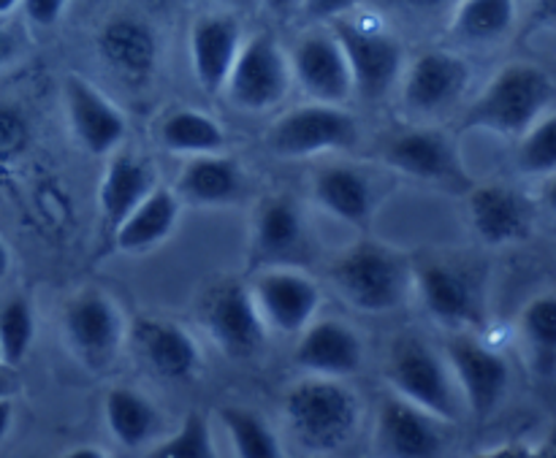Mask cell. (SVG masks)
Listing matches in <instances>:
<instances>
[{
	"instance_id": "cell-3",
	"label": "cell",
	"mask_w": 556,
	"mask_h": 458,
	"mask_svg": "<svg viewBox=\"0 0 556 458\" xmlns=\"http://www.w3.org/2000/svg\"><path fill=\"white\" fill-rule=\"evenodd\" d=\"M329 280L345 304L364 315L400 309L413 293V264L380 242H356L329 266Z\"/></svg>"
},
{
	"instance_id": "cell-4",
	"label": "cell",
	"mask_w": 556,
	"mask_h": 458,
	"mask_svg": "<svg viewBox=\"0 0 556 458\" xmlns=\"http://www.w3.org/2000/svg\"><path fill=\"white\" fill-rule=\"evenodd\" d=\"M329 27L345 52L353 76V96L367 101H383L391 96L407 63L400 36L391 33L378 16H356V11L331 20Z\"/></svg>"
},
{
	"instance_id": "cell-7",
	"label": "cell",
	"mask_w": 556,
	"mask_h": 458,
	"mask_svg": "<svg viewBox=\"0 0 556 458\" xmlns=\"http://www.w3.org/2000/svg\"><path fill=\"white\" fill-rule=\"evenodd\" d=\"M293 87L288 49L275 38V33L261 30L244 36L242 49L231 65L223 96L239 112L261 114L271 112L288 98Z\"/></svg>"
},
{
	"instance_id": "cell-32",
	"label": "cell",
	"mask_w": 556,
	"mask_h": 458,
	"mask_svg": "<svg viewBox=\"0 0 556 458\" xmlns=\"http://www.w3.org/2000/svg\"><path fill=\"white\" fill-rule=\"evenodd\" d=\"M223 429H226L228 440L237 458H286L280 437L275 429L269 427L261 412L250 410V407H220L217 410Z\"/></svg>"
},
{
	"instance_id": "cell-9",
	"label": "cell",
	"mask_w": 556,
	"mask_h": 458,
	"mask_svg": "<svg viewBox=\"0 0 556 458\" xmlns=\"http://www.w3.org/2000/svg\"><path fill=\"white\" fill-rule=\"evenodd\" d=\"M470 87V65L448 49H427L405 63L396 85L400 103L416 123L443 117L465 98Z\"/></svg>"
},
{
	"instance_id": "cell-19",
	"label": "cell",
	"mask_w": 556,
	"mask_h": 458,
	"mask_svg": "<svg viewBox=\"0 0 556 458\" xmlns=\"http://www.w3.org/2000/svg\"><path fill=\"white\" fill-rule=\"evenodd\" d=\"M293 364L309 378L348 380L364 367V342L345 320L315 318L299 334Z\"/></svg>"
},
{
	"instance_id": "cell-20",
	"label": "cell",
	"mask_w": 556,
	"mask_h": 458,
	"mask_svg": "<svg viewBox=\"0 0 556 458\" xmlns=\"http://www.w3.org/2000/svg\"><path fill=\"white\" fill-rule=\"evenodd\" d=\"M467 220L489 247H508L532 231L535 206L508 185H481L467 199Z\"/></svg>"
},
{
	"instance_id": "cell-8",
	"label": "cell",
	"mask_w": 556,
	"mask_h": 458,
	"mask_svg": "<svg viewBox=\"0 0 556 458\" xmlns=\"http://www.w3.org/2000/svg\"><path fill=\"white\" fill-rule=\"evenodd\" d=\"M125 334L128 323L109 293L81 291L63 307L65 347L90 372H106L117 361Z\"/></svg>"
},
{
	"instance_id": "cell-2",
	"label": "cell",
	"mask_w": 556,
	"mask_h": 458,
	"mask_svg": "<svg viewBox=\"0 0 556 458\" xmlns=\"http://www.w3.org/2000/svg\"><path fill=\"white\" fill-rule=\"evenodd\" d=\"M282 418L288 432L309 454L345 448L362 423V402L345 380L304 378L286 391Z\"/></svg>"
},
{
	"instance_id": "cell-11",
	"label": "cell",
	"mask_w": 556,
	"mask_h": 458,
	"mask_svg": "<svg viewBox=\"0 0 556 458\" xmlns=\"http://www.w3.org/2000/svg\"><path fill=\"white\" fill-rule=\"evenodd\" d=\"M201 326L217 351L233 361L258 356L269 336L250 296V288L237 280L220 282L206 293L201 304Z\"/></svg>"
},
{
	"instance_id": "cell-39",
	"label": "cell",
	"mask_w": 556,
	"mask_h": 458,
	"mask_svg": "<svg viewBox=\"0 0 556 458\" xmlns=\"http://www.w3.org/2000/svg\"><path fill=\"white\" fill-rule=\"evenodd\" d=\"M25 139V123L20 112L11 106H0V150H11L14 144Z\"/></svg>"
},
{
	"instance_id": "cell-22",
	"label": "cell",
	"mask_w": 556,
	"mask_h": 458,
	"mask_svg": "<svg viewBox=\"0 0 556 458\" xmlns=\"http://www.w3.org/2000/svg\"><path fill=\"white\" fill-rule=\"evenodd\" d=\"M307 244V220L296 199L280 193L258 204L253 215V250L264 266H296Z\"/></svg>"
},
{
	"instance_id": "cell-21",
	"label": "cell",
	"mask_w": 556,
	"mask_h": 458,
	"mask_svg": "<svg viewBox=\"0 0 556 458\" xmlns=\"http://www.w3.org/2000/svg\"><path fill=\"white\" fill-rule=\"evenodd\" d=\"M413 293L421 298L427 313L438 323L451 326V329L478 323V315H481L478 288L456 266L440 264V260L413 266Z\"/></svg>"
},
{
	"instance_id": "cell-23",
	"label": "cell",
	"mask_w": 556,
	"mask_h": 458,
	"mask_svg": "<svg viewBox=\"0 0 556 458\" xmlns=\"http://www.w3.org/2000/svg\"><path fill=\"white\" fill-rule=\"evenodd\" d=\"M157 185V174L150 161L136 155L134 150H114L103 166L101 185H98V212L109 231L114 228L152 193Z\"/></svg>"
},
{
	"instance_id": "cell-43",
	"label": "cell",
	"mask_w": 556,
	"mask_h": 458,
	"mask_svg": "<svg viewBox=\"0 0 556 458\" xmlns=\"http://www.w3.org/2000/svg\"><path fill=\"white\" fill-rule=\"evenodd\" d=\"M60 458H109V454L96 448V445H79V448H71L68 454H63Z\"/></svg>"
},
{
	"instance_id": "cell-10",
	"label": "cell",
	"mask_w": 556,
	"mask_h": 458,
	"mask_svg": "<svg viewBox=\"0 0 556 458\" xmlns=\"http://www.w3.org/2000/svg\"><path fill=\"white\" fill-rule=\"evenodd\" d=\"M248 288L266 331L299 336L318 318L320 285L296 266H264Z\"/></svg>"
},
{
	"instance_id": "cell-12",
	"label": "cell",
	"mask_w": 556,
	"mask_h": 458,
	"mask_svg": "<svg viewBox=\"0 0 556 458\" xmlns=\"http://www.w3.org/2000/svg\"><path fill=\"white\" fill-rule=\"evenodd\" d=\"M293 85L307 96V101L345 106L353 98V76L345 52L329 25H315L296 38L288 49Z\"/></svg>"
},
{
	"instance_id": "cell-16",
	"label": "cell",
	"mask_w": 556,
	"mask_h": 458,
	"mask_svg": "<svg viewBox=\"0 0 556 458\" xmlns=\"http://www.w3.org/2000/svg\"><path fill=\"white\" fill-rule=\"evenodd\" d=\"M63 106L76 144L96 157H109L125 144L128 119L85 76L68 74L63 81Z\"/></svg>"
},
{
	"instance_id": "cell-36",
	"label": "cell",
	"mask_w": 556,
	"mask_h": 458,
	"mask_svg": "<svg viewBox=\"0 0 556 458\" xmlns=\"http://www.w3.org/2000/svg\"><path fill=\"white\" fill-rule=\"evenodd\" d=\"M459 0H362V5L378 9L383 14H410V16H427L438 14V11L454 9Z\"/></svg>"
},
{
	"instance_id": "cell-24",
	"label": "cell",
	"mask_w": 556,
	"mask_h": 458,
	"mask_svg": "<svg viewBox=\"0 0 556 458\" xmlns=\"http://www.w3.org/2000/svg\"><path fill=\"white\" fill-rule=\"evenodd\" d=\"M96 47L103 63L128 81L150 79L157 65L155 30L139 16L119 14L103 22Z\"/></svg>"
},
{
	"instance_id": "cell-41",
	"label": "cell",
	"mask_w": 556,
	"mask_h": 458,
	"mask_svg": "<svg viewBox=\"0 0 556 458\" xmlns=\"http://www.w3.org/2000/svg\"><path fill=\"white\" fill-rule=\"evenodd\" d=\"M14 399H0V443L9 437L11 427H14Z\"/></svg>"
},
{
	"instance_id": "cell-30",
	"label": "cell",
	"mask_w": 556,
	"mask_h": 458,
	"mask_svg": "<svg viewBox=\"0 0 556 458\" xmlns=\"http://www.w3.org/2000/svg\"><path fill=\"white\" fill-rule=\"evenodd\" d=\"M157 144L179 157L217 155L226 150V130L201 109H174L157 123Z\"/></svg>"
},
{
	"instance_id": "cell-27",
	"label": "cell",
	"mask_w": 556,
	"mask_h": 458,
	"mask_svg": "<svg viewBox=\"0 0 556 458\" xmlns=\"http://www.w3.org/2000/svg\"><path fill=\"white\" fill-rule=\"evenodd\" d=\"M313 199L337 220L362 226L375 209L372 179L353 166L331 163L313 174Z\"/></svg>"
},
{
	"instance_id": "cell-40",
	"label": "cell",
	"mask_w": 556,
	"mask_h": 458,
	"mask_svg": "<svg viewBox=\"0 0 556 458\" xmlns=\"http://www.w3.org/2000/svg\"><path fill=\"white\" fill-rule=\"evenodd\" d=\"M22 54V43H20V36H16L14 30H9V27L0 22V71L9 68L11 63H16V58Z\"/></svg>"
},
{
	"instance_id": "cell-25",
	"label": "cell",
	"mask_w": 556,
	"mask_h": 458,
	"mask_svg": "<svg viewBox=\"0 0 556 458\" xmlns=\"http://www.w3.org/2000/svg\"><path fill=\"white\" fill-rule=\"evenodd\" d=\"M174 193L182 204L190 206H228L242 195L244 171L233 157L223 155H199L185 157L177 174Z\"/></svg>"
},
{
	"instance_id": "cell-38",
	"label": "cell",
	"mask_w": 556,
	"mask_h": 458,
	"mask_svg": "<svg viewBox=\"0 0 556 458\" xmlns=\"http://www.w3.org/2000/svg\"><path fill=\"white\" fill-rule=\"evenodd\" d=\"M68 0H20V11L33 27H52L63 20Z\"/></svg>"
},
{
	"instance_id": "cell-15",
	"label": "cell",
	"mask_w": 556,
	"mask_h": 458,
	"mask_svg": "<svg viewBox=\"0 0 556 458\" xmlns=\"http://www.w3.org/2000/svg\"><path fill=\"white\" fill-rule=\"evenodd\" d=\"M125 345L136 361L163 383H188L201 372V347L188 329L166 318H136Z\"/></svg>"
},
{
	"instance_id": "cell-45",
	"label": "cell",
	"mask_w": 556,
	"mask_h": 458,
	"mask_svg": "<svg viewBox=\"0 0 556 458\" xmlns=\"http://www.w3.org/2000/svg\"><path fill=\"white\" fill-rule=\"evenodd\" d=\"M11 396H14V380L0 372V399H11Z\"/></svg>"
},
{
	"instance_id": "cell-29",
	"label": "cell",
	"mask_w": 556,
	"mask_h": 458,
	"mask_svg": "<svg viewBox=\"0 0 556 458\" xmlns=\"http://www.w3.org/2000/svg\"><path fill=\"white\" fill-rule=\"evenodd\" d=\"M516 20V0H459L451 9L448 33L465 47H492L510 36Z\"/></svg>"
},
{
	"instance_id": "cell-18",
	"label": "cell",
	"mask_w": 556,
	"mask_h": 458,
	"mask_svg": "<svg viewBox=\"0 0 556 458\" xmlns=\"http://www.w3.org/2000/svg\"><path fill=\"white\" fill-rule=\"evenodd\" d=\"M242 43L244 27L231 11H206V14L195 16L190 25L188 54L201 90L210 96H220Z\"/></svg>"
},
{
	"instance_id": "cell-35",
	"label": "cell",
	"mask_w": 556,
	"mask_h": 458,
	"mask_svg": "<svg viewBox=\"0 0 556 458\" xmlns=\"http://www.w3.org/2000/svg\"><path fill=\"white\" fill-rule=\"evenodd\" d=\"M147 458H217L210 423L201 412H188L172 437L161 440Z\"/></svg>"
},
{
	"instance_id": "cell-46",
	"label": "cell",
	"mask_w": 556,
	"mask_h": 458,
	"mask_svg": "<svg viewBox=\"0 0 556 458\" xmlns=\"http://www.w3.org/2000/svg\"><path fill=\"white\" fill-rule=\"evenodd\" d=\"M14 11H20V0H0V22L14 14Z\"/></svg>"
},
{
	"instance_id": "cell-37",
	"label": "cell",
	"mask_w": 556,
	"mask_h": 458,
	"mask_svg": "<svg viewBox=\"0 0 556 458\" xmlns=\"http://www.w3.org/2000/svg\"><path fill=\"white\" fill-rule=\"evenodd\" d=\"M299 9L315 25H329L331 20H340V16L362 9V0H299Z\"/></svg>"
},
{
	"instance_id": "cell-31",
	"label": "cell",
	"mask_w": 556,
	"mask_h": 458,
	"mask_svg": "<svg viewBox=\"0 0 556 458\" xmlns=\"http://www.w3.org/2000/svg\"><path fill=\"white\" fill-rule=\"evenodd\" d=\"M519 340L538 374H552L556 356V298L541 293L521 307Z\"/></svg>"
},
{
	"instance_id": "cell-44",
	"label": "cell",
	"mask_w": 556,
	"mask_h": 458,
	"mask_svg": "<svg viewBox=\"0 0 556 458\" xmlns=\"http://www.w3.org/2000/svg\"><path fill=\"white\" fill-rule=\"evenodd\" d=\"M9 271H11V253H9V244H5L3 239H0V282H3L5 277H9Z\"/></svg>"
},
{
	"instance_id": "cell-17",
	"label": "cell",
	"mask_w": 556,
	"mask_h": 458,
	"mask_svg": "<svg viewBox=\"0 0 556 458\" xmlns=\"http://www.w3.org/2000/svg\"><path fill=\"white\" fill-rule=\"evenodd\" d=\"M380 155L386 166L421 182H462L465 179L456 144L429 125H413V128L391 133L383 141Z\"/></svg>"
},
{
	"instance_id": "cell-14",
	"label": "cell",
	"mask_w": 556,
	"mask_h": 458,
	"mask_svg": "<svg viewBox=\"0 0 556 458\" xmlns=\"http://www.w3.org/2000/svg\"><path fill=\"white\" fill-rule=\"evenodd\" d=\"M448 423L391 394L378 405L372 450L378 458H443L448 450Z\"/></svg>"
},
{
	"instance_id": "cell-33",
	"label": "cell",
	"mask_w": 556,
	"mask_h": 458,
	"mask_svg": "<svg viewBox=\"0 0 556 458\" xmlns=\"http://www.w3.org/2000/svg\"><path fill=\"white\" fill-rule=\"evenodd\" d=\"M516 144V168L525 177L548 179L556 171V114L548 112L530 130L519 136Z\"/></svg>"
},
{
	"instance_id": "cell-34",
	"label": "cell",
	"mask_w": 556,
	"mask_h": 458,
	"mask_svg": "<svg viewBox=\"0 0 556 458\" xmlns=\"http://www.w3.org/2000/svg\"><path fill=\"white\" fill-rule=\"evenodd\" d=\"M36 342V315L27 298L14 296L0 307V353L3 367H20Z\"/></svg>"
},
{
	"instance_id": "cell-47",
	"label": "cell",
	"mask_w": 556,
	"mask_h": 458,
	"mask_svg": "<svg viewBox=\"0 0 556 458\" xmlns=\"http://www.w3.org/2000/svg\"><path fill=\"white\" fill-rule=\"evenodd\" d=\"M0 367H3V353H0Z\"/></svg>"
},
{
	"instance_id": "cell-26",
	"label": "cell",
	"mask_w": 556,
	"mask_h": 458,
	"mask_svg": "<svg viewBox=\"0 0 556 458\" xmlns=\"http://www.w3.org/2000/svg\"><path fill=\"white\" fill-rule=\"evenodd\" d=\"M182 201L172 188L155 185L152 193L114 228V244L128 255H144L161 247L177 228Z\"/></svg>"
},
{
	"instance_id": "cell-42",
	"label": "cell",
	"mask_w": 556,
	"mask_h": 458,
	"mask_svg": "<svg viewBox=\"0 0 556 458\" xmlns=\"http://www.w3.org/2000/svg\"><path fill=\"white\" fill-rule=\"evenodd\" d=\"M258 3L275 16H288L299 9V0H258Z\"/></svg>"
},
{
	"instance_id": "cell-1",
	"label": "cell",
	"mask_w": 556,
	"mask_h": 458,
	"mask_svg": "<svg viewBox=\"0 0 556 458\" xmlns=\"http://www.w3.org/2000/svg\"><path fill=\"white\" fill-rule=\"evenodd\" d=\"M554 98L556 85L552 74L535 63L516 60L489 79V85L467 106L462 125L519 139L538 119L554 112Z\"/></svg>"
},
{
	"instance_id": "cell-6",
	"label": "cell",
	"mask_w": 556,
	"mask_h": 458,
	"mask_svg": "<svg viewBox=\"0 0 556 458\" xmlns=\"http://www.w3.org/2000/svg\"><path fill=\"white\" fill-rule=\"evenodd\" d=\"M358 139L362 130L345 106L307 101L280 114L266 128L264 144L280 161H302L326 152H348Z\"/></svg>"
},
{
	"instance_id": "cell-13",
	"label": "cell",
	"mask_w": 556,
	"mask_h": 458,
	"mask_svg": "<svg viewBox=\"0 0 556 458\" xmlns=\"http://www.w3.org/2000/svg\"><path fill=\"white\" fill-rule=\"evenodd\" d=\"M443 356L454 374L465 410L476 418L492 416L510 385V367L503 353L489 347L478 336L456 334L448 340Z\"/></svg>"
},
{
	"instance_id": "cell-28",
	"label": "cell",
	"mask_w": 556,
	"mask_h": 458,
	"mask_svg": "<svg viewBox=\"0 0 556 458\" xmlns=\"http://www.w3.org/2000/svg\"><path fill=\"white\" fill-rule=\"evenodd\" d=\"M103 421L114 443L128 450H141L161 434V412L141 391L114 385L103 396Z\"/></svg>"
},
{
	"instance_id": "cell-5",
	"label": "cell",
	"mask_w": 556,
	"mask_h": 458,
	"mask_svg": "<svg viewBox=\"0 0 556 458\" xmlns=\"http://www.w3.org/2000/svg\"><path fill=\"white\" fill-rule=\"evenodd\" d=\"M386 383L391 394L445 423H456L465 410L445 356L418 336L394 342L386 361Z\"/></svg>"
}]
</instances>
